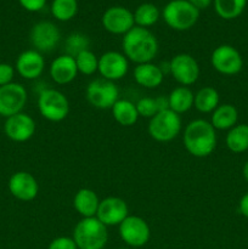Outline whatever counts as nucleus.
Masks as SVG:
<instances>
[{"label":"nucleus","mask_w":248,"mask_h":249,"mask_svg":"<svg viewBox=\"0 0 248 249\" xmlns=\"http://www.w3.org/2000/svg\"><path fill=\"white\" fill-rule=\"evenodd\" d=\"M122 49L124 56L136 65L152 62L158 53V41L147 28L134 26L123 36Z\"/></svg>","instance_id":"nucleus-1"},{"label":"nucleus","mask_w":248,"mask_h":249,"mask_svg":"<svg viewBox=\"0 0 248 249\" xmlns=\"http://www.w3.org/2000/svg\"><path fill=\"white\" fill-rule=\"evenodd\" d=\"M182 141L187 152L197 158L211 156L216 147V131L211 122L195 119L184 129Z\"/></svg>","instance_id":"nucleus-2"},{"label":"nucleus","mask_w":248,"mask_h":249,"mask_svg":"<svg viewBox=\"0 0 248 249\" xmlns=\"http://www.w3.org/2000/svg\"><path fill=\"white\" fill-rule=\"evenodd\" d=\"M72 237L78 249H104L108 241V232L107 226L96 216H92L78 221Z\"/></svg>","instance_id":"nucleus-3"},{"label":"nucleus","mask_w":248,"mask_h":249,"mask_svg":"<svg viewBox=\"0 0 248 249\" xmlns=\"http://www.w3.org/2000/svg\"><path fill=\"white\" fill-rule=\"evenodd\" d=\"M199 10L189 0H172L163 9V19L174 31H187L198 21Z\"/></svg>","instance_id":"nucleus-4"},{"label":"nucleus","mask_w":248,"mask_h":249,"mask_svg":"<svg viewBox=\"0 0 248 249\" xmlns=\"http://www.w3.org/2000/svg\"><path fill=\"white\" fill-rule=\"evenodd\" d=\"M148 135L158 142H169L181 131V118L172 109L156 113L148 122Z\"/></svg>","instance_id":"nucleus-5"},{"label":"nucleus","mask_w":248,"mask_h":249,"mask_svg":"<svg viewBox=\"0 0 248 249\" xmlns=\"http://www.w3.org/2000/svg\"><path fill=\"white\" fill-rule=\"evenodd\" d=\"M38 109L41 117L46 121L57 123L67 118L70 113V102L60 90L48 88L39 94Z\"/></svg>","instance_id":"nucleus-6"},{"label":"nucleus","mask_w":248,"mask_h":249,"mask_svg":"<svg viewBox=\"0 0 248 249\" xmlns=\"http://www.w3.org/2000/svg\"><path fill=\"white\" fill-rule=\"evenodd\" d=\"M85 97L97 109H111L119 100V90L116 83L99 78L88 84Z\"/></svg>","instance_id":"nucleus-7"},{"label":"nucleus","mask_w":248,"mask_h":249,"mask_svg":"<svg viewBox=\"0 0 248 249\" xmlns=\"http://www.w3.org/2000/svg\"><path fill=\"white\" fill-rule=\"evenodd\" d=\"M119 236L126 246L140 248L148 242L151 230L147 221L138 215H128L118 226Z\"/></svg>","instance_id":"nucleus-8"},{"label":"nucleus","mask_w":248,"mask_h":249,"mask_svg":"<svg viewBox=\"0 0 248 249\" xmlns=\"http://www.w3.org/2000/svg\"><path fill=\"white\" fill-rule=\"evenodd\" d=\"M211 63L214 70L220 74L233 75L242 70L243 58L237 49L228 44H223L213 50Z\"/></svg>","instance_id":"nucleus-9"},{"label":"nucleus","mask_w":248,"mask_h":249,"mask_svg":"<svg viewBox=\"0 0 248 249\" xmlns=\"http://www.w3.org/2000/svg\"><path fill=\"white\" fill-rule=\"evenodd\" d=\"M28 100L26 88L19 83L0 87V116L9 118L17 113H21Z\"/></svg>","instance_id":"nucleus-10"},{"label":"nucleus","mask_w":248,"mask_h":249,"mask_svg":"<svg viewBox=\"0 0 248 249\" xmlns=\"http://www.w3.org/2000/svg\"><path fill=\"white\" fill-rule=\"evenodd\" d=\"M170 63V74L181 87H190L198 80L199 65L196 58L190 53H177L172 60Z\"/></svg>","instance_id":"nucleus-11"},{"label":"nucleus","mask_w":248,"mask_h":249,"mask_svg":"<svg viewBox=\"0 0 248 249\" xmlns=\"http://www.w3.org/2000/svg\"><path fill=\"white\" fill-rule=\"evenodd\" d=\"M29 36L34 50L40 53L55 50L61 40L60 29L50 21H40L34 24Z\"/></svg>","instance_id":"nucleus-12"},{"label":"nucleus","mask_w":248,"mask_h":249,"mask_svg":"<svg viewBox=\"0 0 248 249\" xmlns=\"http://www.w3.org/2000/svg\"><path fill=\"white\" fill-rule=\"evenodd\" d=\"M128 71L129 60L124 53L118 51H106L99 57L97 72L104 79L116 82L125 77Z\"/></svg>","instance_id":"nucleus-13"},{"label":"nucleus","mask_w":248,"mask_h":249,"mask_svg":"<svg viewBox=\"0 0 248 249\" xmlns=\"http://www.w3.org/2000/svg\"><path fill=\"white\" fill-rule=\"evenodd\" d=\"M128 215V204L121 197L109 196L100 201L96 218L105 226H119Z\"/></svg>","instance_id":"nucleus-14"},{"label":"nucleus","mask_w":248,"mask_h":249,"mask_svg":"<svg viewBox=\"0 0 248 249\" xmlns=\"http://www.w3.org/2000/svg\"><path fill=\"white\" fill-rule=\"evenodd\" d=\"M102 26L107 32L117 36H124L134 26V14L123 6H112L102 15Z\"/></svg>","instance_id":"nucleus-15"},{"label":"nucleus","mask_w":248,"mask_h":249,"mask_svg":"<svg viewBox=\"0 0 248 249\" xmlns=\"http://www.w3.org/2000/svg\"><path fill=\"white\" fill-rule=\"evenodd\" d=\"M35 130V121L23 112L9 117L4 123L5 135L15 142H26L31 140Z\"/></svg>","instance_id":"nucleus-16"},{"label":"nucleus","mask_w":248,"mask_h":249,"mask_svg":"<svg viewBox=\"0 0 248 249\" xmlns=\"http://www.w3.org/2000/svg\"><path fill=\"white\" fill-rule=\"evenodd\" d=\"M7 187L12 196L22 202H31L39 194V184L28 172H16L10 177Z\"/></svg>","instance_id":"nucleus-17"},{"label":"nucleus","mask_w":248,"mask_h":249,"mask_svg":"<svg viewBox=\"0 0 248 249\" xmlns=\"http://www.w3.org/2000/svg\"><path fill=\"white\" fill-rule=\"evenodd\" d=\"M15 70L24 79L34 80L43 74L45 60L39 51L29 49L19 53L15 63Z\"/></svg>","instance_id":"nucleus-18"},{"label":"nucleus","mask_w":248,"mask_h":249,"mask_svg":"<svg viewBox=\"0 0 248 249\" xmlns=\"http://www.w3.org/2000/svg\"><path fill=\"white\" fill-rule=\"evenodd\" d=\"M49 74L51 79L58 85H66L72 83L78 75V68L74 57L70 55L57 56L53 58L49 67Z\"/></svg>","instance_id":"nucleus-19"},{"label":"nucleus","mask_w":248,"mask_h":249,"mask_svg":"<svg viewBox=\"0 0 248 249\" xmlns=\"http://www.w3.org/2000/svg\"><path fill=\"white\" fill-rule=\"evenodd\" d=\"M133 75L136 84L146 88V89H156L164 80V74H163L159 65H155L152 62L136 65V67L134 68Z\"/></svg>","instance_id":"nucleus-20"},{"label":"nucleus","mask_w":248,"mask_h":249,"mask_svg":"<svg viewBox=\"0 0 248 249\" xmlns=\"http://www.w3.org/2000/svg\"><path fill=\"white\" fill-rule=\"evenodd\" d=\"M100 201L101 199L99 198L94 190L83 187L78 190L77 194L74 195L73 207L82 218H92V216H96Z\"/></svg>","instance_id":"nucleus-21"},{"label":"nucleus","mask_w":248,"mask_h":249,"mask_svg":"<svg viewBox=\"0 0 248 249\" xmlns=\"http://www.w3.org/2000/svg\"><path fill=\"white\" fill-rule=\"evenodd\" d=\"M238 111L233 105L223 104L219 105L212 112L211 124L215 130H230L237 124Z\"/></svg>","instance_id":"nucleus-22"},{"label":"nucleus","mask_w":248,"mask_h":249,"mask_svg":"<svg viewBox=\"0 0 248 249\" xmlns=\"http://www.w3.org/2000/svg\"><path fill=\"white\" fill-rule=\"evenodd\" d=\"M169 99V109L173 112L180 114L185 113V112L190 111L194 106L195 101V94L189 87H177L170 91L168 95Z\"/></svg>","instance_id":"nucleus-23"},{"label":"nucleus","mask_w":248,"mask_h":249,"mask_svg":"<svg viewBox=\"0 0 248 249\" xmlns=\"http://www.w3.org/2000/svg\"><path fill=\"white\" fill-rule=\"evenodd\" d=\"M114 121L122 126H131L138 122L139 113L136 105L129 100L119 99L111 108Z\"/></svg>","instance_id":"nucleus-24"},{"label":"nucleus","mask_w":248,"mask_h":249,"mask_svg":"<svg viewBox=\"0 0 248 249\" xmlns=\"http://www.w3.org/2000/svg\"><path fill=\"white\" fill-rule=\"evenodd\" d=\"M225 143L231 152H246L248 150V124H236L231 128L226 134Z\"/></svg>","instance_id":"nucleus-25"},{"label":"nucleus","mask_w":248,"mask_h":249,"mask_svg":"<svg viewBox=\"0 0 248 249\" xmlns=\"http://www.w3.org/2000/svg\"><path fill=\"white\" fill-rule=\"evenodd\" d=\"M220 97L216 89L212 87H203L195 94L194 106L201 113H212L219 106Z\"/></svg>","instance_id":"nucleus-26"},{"label":"nucleus","mask_w":248,"mask_h":249,"mask_svg":"<svg viewBox=\"0 0 248 249\" xmlns=\"http://www.w3.org/2000/svg\"><path fill=\"white\" fill-rule=\"evenodd\" d=\"M247 0H214V9L219 17L224 19H233L245 10Z\"/></svg>","instance_id":"nucleus-27"},{"label":"nucleus","mask_w":248,"mask_h":249,"mask_svg":"<svg viewBox=\"0 0 248 249\" xmlns=\"http://www.w3.org/2000/svg\"><path fill=\"white\" fill-rule=\"evenodd\" d=\"M160 12L156 5L151 4V2H145L138 6V9L134 12V21L138 27H142V28H147V27L153 26L157 23L159 19Z\"/></svg>","instance_id":"nucleus-28"},{"label":"nucleus","mask_w":248,"mask_h":249,"mask_svg":"<svg viewBox=\"0 0 248 249\" xmlns=\"http://www.w3.org/2000/svg\"><path fill=\"white\" fill-rule=\"evenodd\" d=\"M77 0H53L51 14L58 21H70V19H72L77 15Z\"/></svg>","instance_id":"nucleus-29"},{"label":"nucleus","mask_w":248,"mask_h":249,"mask_svg":"<svg viewBox=\"0 0 248 249\" xmlns=\"http://www.w3.org/2000/svg\"><path fill=\"white\" fill-rule=\"evenodd\" d=\"M90 39L82 32H73L67 36L65 41V53L75 57L82 51L89 50Z\"/></svg>","instance_id":"nucleus-30"},{"label":"nucleus","mask_w":248,"mask_h":249,"mask_svg":"<svg viewBox=\"0 0 248 249\" xmlns=\"http://www.w3.org/2000/svg\"><path fill=\"white\" fill-rule=\"evenodd\" d=\"M74 60L78 68V73H82L84 75H92L94 73L97 72L99 57L90 49L78 53Z\"/></svg>","instance_id":"nucleus-31"},{"label":"nucleus","mask_w":248,"mask_h":249,"mask_svg":"<svg viewBox=\"0 0 248 249\" xmlns=\"http://www.w3.org/2000/svg\"><path fill=\"white\" fill-rule=\"evenodd\" d=\"M136 109L140 117L151 119L156 113H158V107L156 99L153 97H142L136 102Z\"/></svg>","instance_id":"nucleus-32"},{"label":"nucleus","mask_w":248,"mask_h":249,"mask_svg":"<svg viewBox=\"0 0 248 249\" xmlns=\"http://www.w3.org/2000/svg\"><path fill=\"white\" fill-rule=\"evenodd\" d=\"M48 249H78V247L73 237L60 236V237H56L51 241Z\"/></svg>","instance_id":"nucleus-33"},{"label":"nucleus","mask_w":248,"mask_h":249,"mask_svg":"<svg viewBox=\"0 0 248 249\" xmlns=\"http://www.w3.org/2000/svg\"><path fill=\"white\" fill-rule=\"evenodd\" d=\"M15 68L10 63H0V87L10 84L14 80Z\"/></svg>","instance_id":"nucleus-34"},{"label":"nucleus","mask_w":248,"mask_h":249,"mask_svg":"<svg viewBox=\"0 0 248 249\" xmlns=\"http://www.w3.org/2000/svg\"><path fill=\"white\" fill-rule=\"evenodd\" d=\"M18 1L23 9L31 12L40 11L46 4V0H18Z\"/></svg>","instance_id":"nucleus-35"},{"label":"nucleus","mask_w":248,"mask_h":249,"mask_svg":"<svg viewBox=\"0 0 248 249\" xmlns=\"http://www.w3.org/2000/svg\"><path fill=\"white\" fill-rule=\"evenodd\" d=\"M238 211L242 214L245 218L248 219V192L246 195H243L242 198L240 199V203H238Z\"/></svg>","instance_id":"nucleus-36"},{"label":"nucleus","mask_w":248,"mask_h":249,"mask_svg":"<svg viewBox=\"0 0 248 249\" xmlns=\"http://www.w3.org/2000/svg\"><path fill=\"white\" fill-rule=\"evenodd\" d=\"M156 102H157L158 111H164V109H169V99L168 96H158L155 97Z\"/></svg>","instance_id":"nucleus-37"},{"label":"nucleus","mask_w":248,"mask_h":249,"mask_svg":"<svg viewBox=\"0 0 248 249\" xmlns=\"http://www.w3.org/2000/svg\"><path fill=\"white\" fill-rule=\"evenodd\" d=\"M189 1L191 2L196 9L203 10V9H207V7L211 5L212 0H189Z\"/></svg>","instance_id":"nucleus-38"},{"label":"nucleus","mask_w":248,"mask_h":249,"mask_svg":"<svg viewBox=\"0 0 248 249\" xmlns=\"http://www.w3.org/2000/svg\"><path fill=\"white\" fill-rule=\"evenodd\" d=\"M242 173H243V178H245L246 181L248 182V160L245 163V165H243Z\"/></svg>","instance_id":"nucleus-39"},{"label":"nucleus","mask_w":248,"mask_h":249,"mask_svg":"<svg viewBox=\"0 0 248 249\" xmlns=\"http://www.w3.org/2000/svg\"><path fill=\"white\" fill-rule=\"evenodd\" d=\"M121 249H131V248H121Z\"/></svg>","instance_id":"nucleus-40"}]
</instances>
